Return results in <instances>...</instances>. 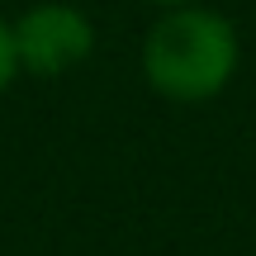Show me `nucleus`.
<instances>
[{
    "instance_id": "obj_1",
    "label": "nucleus",
    "mask_w": 256,
    "mask_h": 256,
    "mask_svg": "<svg viewBox=\"0 0 256 256\" xmlns=\"http://www.w3.org/2000/svg\"><path fill=\"white\" fill-rule=\"evenodd\" d=\"M242 62L238 28L204 5H176L147 28L142 43V76L162 100L200 104L214 100L232 81Z\"/></svg>"
},
{
    "instance_id": "obj_2",
    "label": "nucleus",
    "mask_w": 256,
    "mask_h": 256,
    "mask_svg": "<svg viewBox=\"0 0 256 256\" xmlns=\"http://www.w3.org/2000/svg\"><path fill=\"white\" fill-rule=\"evenodd\" d=\"M14 57L28 76H62L95 52V24L76 5L43 0L14 19Z\"/></svg>"
},
{
    "instance_id": "obj_3",
    "label": "nucleus",
    "mask_w": 256,
    "mask_h": 256,
    "mask_svg": "<svg viewBox=\"0 0 256 256\" xmlns=\"http://www.w3.org/2000/svg\"><path fill=\"white\" fill-rule=\"evenodd\" d=\"M19 76V57H14V28L0 19V95L10 90V81Z\"/></svg>"
},
{
    "instance_id": "obj_4",
    "label": "nucleus",
    "mask_w": 256,
    "mask_h": 256,
    "mask_svg": "<svg viewBox=\"0 0 256 256\" xmlns=\"http://www.w3.org/2000/svg\"><path fill=\"white\" fill-rule=\"evenodd\" d=\"M147 5H162V10H176V5H200V0H147Z\"/></svg>"
}]
</instances>
